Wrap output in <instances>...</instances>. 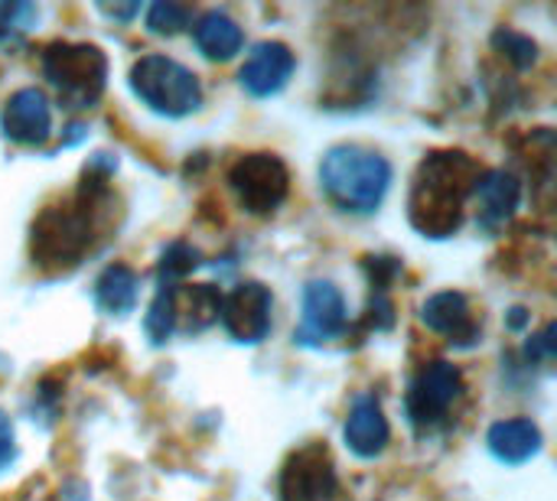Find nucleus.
Returning a JSON list of instances; mask_svg holds the SVG:
<instances>
[{
	"mask_svg": "<svg viewBox=\"0 0 557 501\" xmlns=\"http://www.w3.org/2000/svg\"><path fill=\"white\" fill-rule=\"evenodd\" d=\"M111 205H114V196H111L104 176H98L88 166L78 192L62 199L59 205H49L36 218L33 261L39 267H52V271L75 267L95 248V238H101Z\"/></svg>",
	"mask_w": 557,
	"mask_h": 501,
	"instance_id": "1",
	"label": "nucleus"
},
{
	"mask_svg": "<svg viewBox=\"0 0 557 501\" xmlns=\"http://www.w3.org/2000/svg\"><path fill=\"white\" fill-rule=\"evenodd\" d=\"M480 166L463 150H437L431 153L414 176L408 215L411 225L428 238H447L463 225L467 199L480 179Z\"/></svg>",
	"mask_w": 557,
	"mask_h": 501,
	"instance_id": "2",
	"label": "nucleus"
},
{
	"mask_svg": "<svg viewBox=\"0 0 557 501\" xmlns=\"http://www.w3.org/2000/svg\"><path fill=\"white\" fill-rule=\"evenodd\" d=\"M320 183L333 205H339L343 212L369 215L385 202V192L392 186V166L375 150L343 143L323 156Z\"/></svg>",
	"mask_w": 557,
	"mask_h": 501,
	"instance_id": "3",
	"label": "nucleus"
},
{
	"mask_svg": "<svg viewBox=\"0 0 557 501\" xmlns=\"http://www.w3.org/2000/svg\"><path fill=\"white\" fill-rule=\"evenodd\" d=\"M134 95L166 117H186L202 104L199 78L170 55H144L131 68Z\"/></svg>",
	"mask_w": 557,
	"mask_h": 501,
	"instance_id": "4",
	"label": "nucleus"
},
{
	"mask_svg": "<svg viewBox=\"0 0 557 501\" xmlns=\"http://www.w3.org/2000/svg\"><path fill=\"white\" fill-rule=\"evenodd\" d=\"M42 72L72 108H91L108 82V59L88 42H52L42 52Z\"/></svg>",
	"mask_w": 557,
	"mask_h": 501,
	"instance_id": "5",
	"label": "nucleus"
},
{
	"mask_svg": "<svg viewBox=\"0 0 557 501\" xmlns=\"http://www.w3.org/2000/svg\"><path fill=\"white\" fill-rule=\"evenodd\" d=\"M463 394V375L457 365L450 362H431L424 365L405 398L408 408V421L418 434H434L437 427L447 424L450 408L460 401Z\"/></svg>",
	"mask_w": 557,
	"mask_h": 501,
	"instance_id": "6",
	"label": "nucleus"
},
{
	"mask_svg": "<svg viewBox=\"0 0 557 501\" xmlns=\"http://www.w3.org/2000/svg\"><path fill=\"white\" fill-rule=\"evenodd\" d=\"M228 183H232L242 209L251 212V215H271L287 199V189H290L287 166L274 153H248V156H242L232 166Z\"/></svg>",
	"mask_w": 557,
	"mask_h": 501,
	"instance_id": "7",
	"label": "nucleus"
},
{
	"mask_svg": "<svg viewBox=\"0 0 557 501\" xmlns=\"http://www.w3.org/2000/svg\"><path fill=\"white\" fill-rule=\"evenodd\" d=\"M271 306H274L271 290L258 280H245L222 297L219 320L235 342L255 346L271 333Z\"/></svg>",
	"mask_w": 557,
	"mask_h": 501,
	"instance_id": "8",
	"label": "nucleus"
},
{
	"mask_svg": "<svg viewBox=\"0 0 557 501\" xmlns=\"http://www.w3.org/2000/svg\"><path fill=\"white\" fill-rule=\"evenodd\" d=\"M336 469L326 447L313 443L290 456L281 476V501H336Z\"/></svg>",
	"mask_w": 557,
	"mask_h": 501,
	"instance_id": "9",
	"label": "nucleus"
},
{
	"mask_svg": "<svg viewBox=\"0 0 557 501\" xmlns=\"http://www.w3.org/2000/svg\"><path fill=\"white\" fill-rule=\"evenodd\" d=\"M349 313H346V300L343 293L326 284V280H313L304 290V320L297 329V342L300 346H323L333 342L346 333Z\"/></svg>",
	"mask_w": 557,
	"mask_h": 501,
	"instance_id": "10",
	"label": "nucleus"
},
{
	"mask_svg": "<svg viewBox=\"0 0 557 501\" xmlns=\"http://www.w3.org/2000/svg\"><path fill=\"white\" fill-rule=\"evenodd\" d=\"M3 134L7 140L13 143H23V147H39L49 140L52 134V111H49V101L39 88H20L10 95L7 108H3Z\"/></svg>",
	"mask_w": 557,
	"mask_h": 501,
	"instance_id": "11",
	"label": "nucleus"
},
{
	"mask_svg": "<svg viewBox=\"0 0 557 501\" xmlns=\"http://www.w3.org/2000/svg\"><path fill=\"white\" fill-rule=\"evenodd\" d=\"M294 65L297 59L284 42H258L251 55L245 59L238 78L245 91H251L255 98H268V95H277L290 82Z\"/></svg>",
	"mask_w": 557,
	"mask_h": 501,
	"instance_id": "12",
	"label": "nucleus"
},
{
	"mask_svg": "<svg viewBox=\"0 0 557 501\" xmlns=\"http://www.w3.org/2000/svg\"><path fill=\"white\" fill-rule=\"evenodd\" d=\"M473 196L480 205V215H476L480 228L496 231L499 225H506L516 215V209L522 202V183L506 170H486V173H480Z\"/></svg>",
	"mask_w": 557,
	"mask_h": 501,
	"instance_id": "13",
	"label": "nucleus"
},
{
	"mask_svg": "<svg viewBox=\"0 0 557 501\" xmlns=\"http://www.w3.org/2000/svg\"><path fill=\"white\" fill-rule=\"evenodd\" d=\"M421 320H424L428 329L447 336L457 346H473L476 336H480V323L473 320L470 300L463 293H457V290H444V293L431 297L424 303Z\"/></svg>",
	"mask_w": 557,
	"mask_h": 501,
	"instance_id": "14",
	"label": "nucleus"
},
{
	"mask_svg": "<svg viewBox=\"0 0 557 501\" xmlns=\"http://www.w3.org/2000/svg\"><path fill=\"white\" fill-rule=\"evenodd\" d=\"M388 443V421L382 414V404L366 394L352 404L349 411V421H346V447L362 456V460H372L385 450Z\"/></svg>",
	"mask_w": 557,
	"mask_h": 501,
	"instance_id": "15",
	"label": "nucleus"
},
{
	"mask_svg": "<svg viewBox=\"0 0 557 501\" xmlns=\"http://www.w3.org/2000/svg\"><path fill=\"white\" fill-rule=\"evenodd\" d=\"M486 443H490V450H493V456L499 463L522 466V463H529L542 450V430L532 421H525V417L499 421V424H493Z\"/></svg>",
	"mask_w": 557,
	"mask_h": 501,
	"instance_id": "16",
	"label": "nucleus"
},
{
	"mask_svg": "<svg viewBox=\"0 0 557 501\" xmlns=\"http://www.w3.org/2000/svg\"><path fill=\"white\" fill-rule=\"evenodd\" d=\"M222 293L212 284H196V287H176L173 284V323L199 333L219 320Z\"/></svg>",
	"mask_w": 557,
	"mask_h": 501,
	"instance_id": "17",
	"label": "nucleus"
},
{
	"mask_svg": "<svg viewBox=\"0 0 557 501\" xmlns=\"http://www.w3.org/2000/svg\"><path fill=\"white\" fill-rule=\"evenodd\" d=\"M193 36H196L199 52L209 55V59H219V62L232 59L242 49V42H245L242 26L228 13H222V10L202 13L199 23H196V29H193Z\"/></svg>",
	"mask_w": 557,
	"mask_h": 501,
	"instance_id": "18",
	"label": "nucleus"
},
{
	"mask_svg": "<svg viewBox=\"0 0 557 501\" xmlns=\"http://www.w3.org/2000/svg\"><path fill=\"white\" fill-rule=\"evenodd\" d=\"M95 303L111 316L131 313L137 303V274L124 264L104 267L101 277L95 280Z\"/></svg>",
	"mask_w": 557,
	"mask_h": 501,
	"instance_id": "19",
	"label": "nucleus"
},
{
	"mask_svg": "<svg viewBox=\"0 0 557 501\" xmlns=\"http://www.w3.org/2000/svg\"><path fill=\"white\" fill-rule=\"evenodd\" d=\"M202 264L199 251L186 241H173L163 254H160V287H170L176 280H183L186 274H193Z\"/></svg>",
	"mask_w": 557,
	"mask_h": 501,
	"instance_id": "20",
	"label": "nucleus"
},
{
	"mask_svg": "<svg viewBox=\"0 0 557 501\" xmlns=\"http://www.w3.org/2000/svg\"><path fill=\"white\" fill-rule=\"evenodd\" d=\"M144 329H147L153 346H163L170 339V333L176 329V323H173V284L157 290V297H153V303L147 310Z\"/></svg>",
	"mask_w": 557,
	"mask_h": 501,
	"instance_id": "21",
	"label": "nucleus"
},
{
	"mask_svg": "<svg viewBox=\"0 0 557 501\" xmlns=\"http://www.w3.org/2000/svg\"><path fill=\"white\" fill-rule=\"evenodd\" d=\"M189 20H193V10L183 7V3H170V0H157L147 10V26L157 36H176V33H183L189 26Z\"/></svg>",
	"mask_w": 557,
	"mask_h": 501,
	"instance_id": "22",
	"label": "nucleus"
},
{
	"mask_svg": "<svg viewBox=\"0 0 557 501\" xmlns=\"http://www.w3.org/2000/svg\"><path fill=\"white\" fill-rule=\"evenodd\" d=\"M493 46H496L512 65H519V68H529V65L539 59V46H535L529 36L516 33V29H496Z\"/></svg>",
	"mask_w": 557,
	"mask_h": 501,
	"instance_id": "23",
	"label": "nucleus"
},
{
	"mask_svg": "<svg viewBox=\"0 0 557 501\" xmlns=\"http://www.w3.org/2000/svg\"><path fill=\"white\" fill-rule=\"evenodd\" d=\"M36 20H39V10L33 3H0V39L26 33Z\"/></svg>",
	"mask_w": 557,
	"mask_h": 501,
	"instance_id": "24",
	"label": "nucleus"
},
{
	"mask_svg": "<svg viewBox=\"0 0 557 501\" xmlns=\"http://www.w3.org/2000/svg\"><path fill=\"white\" fill-rule=\"evenodd\" d=\"M529 362H552L555 359V326H545L529 346H525Z\"/></svg>",
	"mask_w": 557,
	"mask_h": 501,
	"instance_id": "25",
	"label": "nucleus"
},
{
	"mask_svg": "<svg viewBox=\"0 0 557 501\" xmlns=\"http://www.w3.org/2000/svg\"><path fill=\"white\" fill-rule=\"evenodd\" d=\"M13 460H16L13 424H10V417L0 411V473H3V469H10V466H13Z\"/></svg>",
	"mask_w": 557,
	"mask_h": 501,
	"instance_id": "26",
	"label": "nucleus"
},
{
	"mask_svg": "<svg viewBox=\"0 0 557 501\" xmlns=\"http://www.w3.org/2000/svg\"><path fill=\"white\" fill-rule=\"evenodd\" d=\"M140 7L137 3H124V7H111V3H101V13H108V16H114V20H131L134 13H137Z\"/></svg>",
	"mask_w": 557,
	"mask_h": 501,
	"instance_id": "27",
	"label": "nucleus"
},
{
	"mask_svg": "<svg viewBox=\"0 0 557 501\" xmlns=\"http://www.w3.org/2000/svg\"><path fill=\"white\" fill-rule=\"evenodd\" d=\"M529 323V313L522 310V306H516V310H509V329H522Z\"/></svg>",
	"mask_w": 557,
	"mask_h": 501,
	"instance_id": "28",
	"label": "nucleus"
}]
</instances>
